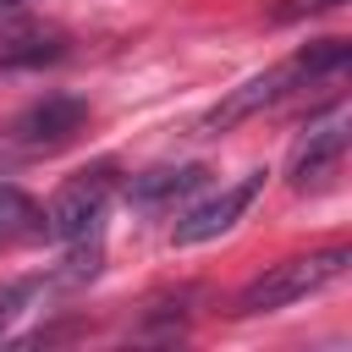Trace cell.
Listing matches in <instances>:
<instances>
[{
    "mask_svg": "<svg viewBox=\"0 0 352 352\" xmlns=\"http://www.w3.org/2000/svg\"><path fill=\"white\" fill-rule=\"evenodd\" d=\"M346 264H352V253H346V248H319V253H302V258H280V264H270L264 275H253V280L236 292L231 314H236V319H253V314L292 308V302H302V297L324 292L330 280H341V275H346Z\"/></svg>",
    "mask_w": 352,
    "mask_h": 352,
    "instance_id": "obj_1",
    "label": "cell"
},
{
    "mask_svg": "<svg viewBox=\"0 0 352 352\" xmlns=\"http://www.w3.org/2000/svg\"><path fill=\"white\" fill-rule=\"evenodd\" d=\"M88 99L77 94H44L28 110H16L0 126V160H38V154H60L66 143H77V132L88 126Z\"/></svg>",
    "mask_w": 352,
    "mask_h": 352,
    "instance_id": "obj_2",
    "label": "cell"
},
{
    "mask_svg": "<svg viewBox=\"0 0 352 352\" xmlns=\"http://www.w3.org/2000/svg\"><path fill=\"white\" fill-rule=\"evenodd\" d=\"M116 192V165H88L77 176H66L44 209V236H55L60 248H77V242H99V226H104V204Z\"/></svg>",
    "mask_w": 352,
    "mask_h": 352,
    "instance_id": "obj_3",
    "label": "cell"
},
{
    "mask_svg": "<svg viewBox=\"0 0 352 352\" xmlns=\"http://www.w3.org/2000/svg\"><path fill=\"white\" fill-rule=\"evenodd\" d=\"M308 88V72H302V60L292 55V60H280V66H270V72H258V77H248L242 88H231L204 121H198V132L204 138H214V132H231L236 121H248V116H258V110H270V104H280L292 88Z\"/></svg>",
    "mask_w": 352,
    "mask_h": 352,
    "instance_id": "obj_4",
    "label": "cell"
},
{
    "mask_svg": "<svg viewBox=\"0 0 352 352\" xmlns=\"http://www.w3.org/2000/svg\"><path fill=\"white\" fill-rule=\"evenodd\" d=\"M258 187H264V170H248L242 182H231V187H220L214 198H204V204H192L176 226H170V242L176 248H198V242H214L220 231H231L242 214H248V204L258 198Z\"/></svg>",
    "mask_w": 352,
    "mask_h": 352,
    "instance_id": "obj_5",
    "label": "cell"
},
{
    "mask_svg": "<svg viewBox=\"0 0 352 352\" xmlns=\"http://www.w3.org/2000/svg\"><path fill=\"white\" fill-rule=\"evenodd\" d=\"M341 160H346V110H330L324 121H314L308 132H302V143L292 148V187L297 192H308V187H324L336 170H341Z\"/></svg>",
    "mask_w": 352,
    "mask_h": 352,
    "instance_id": "obj_6",
    "label": "cell"
},
{
    "mask_svg": "<svg viewBox=\"0 0 352 352\" xmlns=\"http://www.w3.org/2000/svg\"><path fill=\"white\" fill-rule=\"evenodd\" d=\"M66 55H72V38L55 22H11V28H0V72L60 66Z\"/></svg>",
    "mask_w": 352,
    "mask_h": 352,
    "instance_id": "obj_7",
    "label": "cell"
},
{
    "mask_svg": "<svg viewBox=\"0 0 352 352\" xmlns=\"http://www.w3.org/2000/svg\"><path fill=\"white\" fill-rule=\"evenodd\" d=\"M209 182V170L204 165H154V170H143V176H132V204L138 209H170L176 198H187V192H198Z\"/></svg>",
    "mask_w": 352,
    "mask_h": 352,
    "instance_id": "obj_8",
    "label": "cell"
},
{
    "mask_svg": "<svg viewBox=\"0 0 352 352\" xmlns=\"http://www.w3.org/2000/svg\"><path fill=\"white\" fill-rule=\"evenodd\" d=\"M16 236H44V209L16 182H0V242H16Z\"/></svg>",
    "mask_w": 352,
    "mask_h": 352,
    "instance_id": "obj_9",
    "label": "cell"
},
{
    "mask_svg": "<svg viewBox=\"0 0 352 352\" xmlns=\"http://www.w3.org/2000/svg\"><path fill=\"white\" fill-rule=\"evenodd\" d=\"M50 292H60V286H55V275H22V280H11V286L0 292V330H6L16 314H28L33 302H44Z\"/></svg>",
    "mask_w": 352,
    "mask_h": 352,
    "instance_id": "obj_10",
    "label": "cell"
},
{
    "mask_svg": "<svg viewBox=\"0 0 352 352\" xmlns=\"http://www.w3.org/2000/svg\"><path fill=\"white\" fill-rule=\"evenodd\" d=\"M336 6H346V0H280V6H270V22H302V16H319Z\"/></svg>",
    "mask_w": 352,
    "mask_h": 352,
    "instance_id": "obj_11",
    "label": "cell"
},
{
    "mask_svg": "<svg viewBox=\"0 0 352 352\" xmlns=\"http://www.w3.org/2000/svg\"><path fill=\"white\" fill-rule=\"evenodd\" d=\"M16 6H22V0H0V11H16Z\"/></svg>",
    "mask_w": 352,
    "mask_h": 352,
    "instance_id": "obj_12",
    "label": "cell"
}]
</instances>
